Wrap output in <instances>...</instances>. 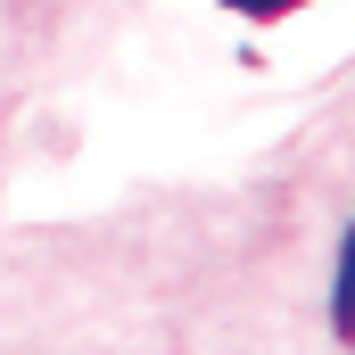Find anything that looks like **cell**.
<instances>
[{"label": "cell", "instance_id": "cell-1", "mask_svg": "<svg viewBox=\"0 0 355 355\" xmlns=\"http://www.w3.org/2000/svg\"><path fill=\"white\" fill-rule=\"evenodd\" d=\"M331 322H339V339L355 347V223H347V240H339V281H331Z\"/></svg>", "mask_w": 355, "mask_h": 355}, {"label": "cell", "instance_id": "cell-2", "mask_svg": "<svg viewBox=\"0 0 355 355\" xmlns=\"http://www.w3.org/2000/svg\"><path fill=\"white\" fill-rule=\"evenodd\" d=\"M223 8H240V17H289V8H306V0H223Z\"/></svg>", "mask_w": 355, "mask_h": 355}]
</instances>
